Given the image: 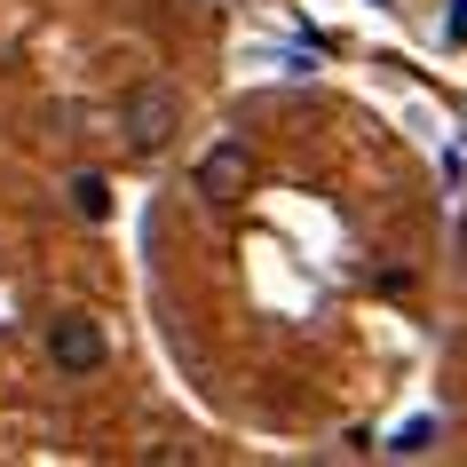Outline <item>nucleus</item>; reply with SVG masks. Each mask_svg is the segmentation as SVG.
Listing matches in <instances>:
<instances>
[{
  "instance_id": "0eeeda50",
  "label": "nucleus",
  "mask_w": 467,
  "mask_h": 467,
  "mask_svg": "<svg viewBox=\"0 0 467 467\" xmlns=\"http://www.w3.org/2000/svg\"><path fill=\"white\" fill-rule=\"evenodd\" d=\"M460 262H467V214H460Z\"/></svg>"
},
{
  "instance_id": "423d86ee",
  "label": "nucleus",
  "mask_w": 467,
  "mask_h": 467,
  "mask_svg": "<svg viewBox=\"0 0 467 467\" xmlns=\"http://www.w3.org/2000/svg\"><path fill=\"white\" fill-rule=\"evenodd\" d=\"M443 32H451V40H467V0H451V25H443Z\"/></svg>"
},
{
  "instance_id": "20e7f679",
  "label": "nucleus",
  "mask_w": 467,
  "mask_h": 467,
  "mask_svg": "<svg viewBox=\"0 0 467 467\" xmlns=\"http://www.w3.org/2000/svg\"><path fill=\"white\" fill-rule=\"evenodd\" d=\"M64 191H72V214H88V222L111 214V182H103V174H72Z\"/></svg>"
},
{
  "instance_id": "7ed1b4c3",
  "label": "nucleus",
  "mask_w": 467,
  "mask_h": 467,
  "mask_svg": "<svg viewBox=\"0 0 467 467\" xmlns=\"http://www.w3.org/2000/svg\"><path fill=\"white\" fill-rule=\"evenodd\" d=\"M48 357H56V372H72V380H88V372L103 365V357H111V341H103V325L96 317H56L48 325Z\"/></svg>"
},
{
  "instance_id": "39448f33",
  "label": "nucleus",
  "mask_w": 467,
  "mask_h": 467,
  "mask_svg": "<svg viewBox=\"0 0 467 467\" xmlns=\"http://www.w3.org/2000/svg\"><path fill=\"white\" fill-rule=\"evenodd\" d=\"M428 443H436V420H404V428H396V443H389V451H404V460H420Z\"/></svg>"
},
{
  "instance_id": "f257e3e1",
  "label": "nucleus",
  "mask_w": 467,
  "mask_h": 467,
  "mask_svg": "<svg viewBox=\"0 0 467 467\" xmlns=\"http://www.w3.org/2000/svg\"><path fill=\"white\" fill-rule=\"evenodd\" d=\"M174 127H182V96H174L167 79H135V88L119 96V135H127V150H167Z\"/></svg>"
},
{
  "instance_id": "f03ea898",
  "label": "nucleus",
  "mask_w": 467,
  "mask_h": 467,
  "mask_svg": "<svg viewBox=\"0 0 467 467\" xmlns=\"http://www.w3.org/2000/svg\"><path fill=\"white\" fill-rule=\"evenodd\" d=\"M254 182H262V167H254V150L238 143V135H222V143L198 159V198H214V206L254 198Z\"/></svg>"
}]
</instances>
